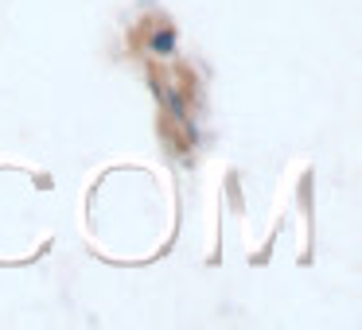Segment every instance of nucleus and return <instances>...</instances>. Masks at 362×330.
Here are the masks:
<instances>
[{"instance_id":"f03ea898","label":"nucleus","mask_w":362,"mask_h":330,"mask_svg":"<svg viewBox=\"0 0 362 330\" xmlns=\"http://www.w3.org/2000/svg\"><path fill=\"white\" fill-rule=\"evenodd\" d=\"M148 47L156 51V55H164V59L175 55V32H172V28H160V32L148 39Z\"/></svg>"},{"instance_id":"f257e3e1","label":"nucleus","mask_w":362,"mask_h":330,"mask_svg":"<svg viewBox=\"0 0 362 330\" xmlns=\"http://www.w3.org/2000/svg\"><path fill=\"white\" fill-rule=\"evenodd\" d=\"M152 90H156V97L168 105V109H172V117H175V121H187V109H183V97H180V94H172V90L164 86V78H152Z\"/></svg>"}]
</instances>
